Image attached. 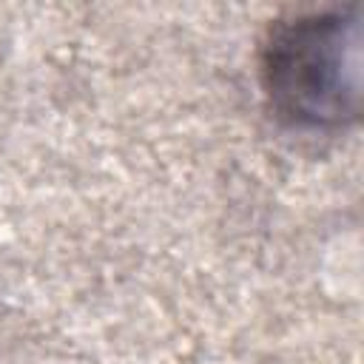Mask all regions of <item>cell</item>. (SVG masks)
<instances>
[{"instance_id":"obj_1","label":"cell","mask_w":364,"mask_h":364,"mask_svg":"<svg viewBox=\"0 0 364 364\" xmlns=\"http://www.w3.org/2000/svg\"><path fill=\"white\" fill-rule=\"evenodd\" d=\"M259 82L273 117L299 131H344L361 114L358 9L276 20L259 48Z\"/></svg>"}]
</instances>
